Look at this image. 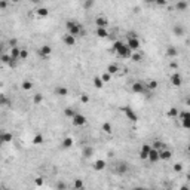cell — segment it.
<instances>
[{
  "instance_id": "6da1fadb",
  "label": "cell",
  "mask_w": 190,
  "mask_h": 190,
  "mask_svg": "<svg viewBox=\"0 0 190 190\" xmlns=\"http://www.w3.org/2000/svg\"><path fill=\"white\" fill-rule=\"evenodd\" d=\"M113 49H115L116 55L120 57V58H131V55H132V50L126 46L123 42H120V40L113 43Z\"/></svg>"
},
{
  "instance_id": "7a4b0ae2",
  "label": "cell",
  "mask_w": 190,
  "mask_h": 190,
  "mask_svg": "<svg viewBox=\"0 0 190 190\" xmlns=\"http://www.w3.org/2000/svg\"><path fill=\"white\" fill-rule=\"evenodd\" d=\"M66 28H67V34H70L73 37L79 36V34H85V30L82 28V25L77 21H67Z\"/></svg>"
},
{
  "instance_id": "3957f363",
  "label": "cell",
  "mask_w": 190,
  "mask_h": 190,
  "mask_svg": "<svg viewBox=\"0 0 190 190\" xmlns=\"http://www.w3.org/2000/svg\"><path fill=\"white\" fill-rule=\"evenodd\" d=\"M128 169H129L128 163L123 162V160H119V162H116V163H115V172H116V174H119V175L126 174V172H128Z\"/></svg>"
},
{
  "instance_id": "277c9868",
  "label": "cell",
  "mask_w": 190,
  "mask_h": 190,
  "mask_svg": "<svg viewBox=\"0 0 190 190\" xmlns=\"http://www.w3.org/2000/svg\"><path fill=\"white\" fill-rule=\"evenodd\" d=\"M122 111L126 115V117H128L129 120H132V122H137L138 120V115L131 108V107H128V106H125V107H122Z\"/></svg>"
},
{
  "instance_id": "5b68a950",
  "label": "cell",
  "mask_w": 190,
  "mask_h": 190,
  "mask_svg": "<svg viewBox=\"0 0 190 190\" xmlns=\"http://www.w3.org/2000/svg\"><path fill=\"white\" fill-rule=\"evenodd\" d=\"M71 122H73L74 126H83V125L86 123V117H85L83 115H79V113H76V115L73 116V119H71Z\"/></svg>"
},
{
  "instance_id": "8992f818",
  "label": "cell",
  "mask_w": 190,
  "mask_h": 190,
  "mask_svg": "<svg viewBox=\"0 0 190 190\" xmlns=\"http://www.w3.org/2000/svg\"><path fill=\"white\" fill-rule=\"evenodd\" d=\"M132 92L134 94H143L144 91H146V85L143 83V82H135V83H132Z\"/></svg>"
},
{
  "instance_id": "52a82bcc",
  "label": "cell",
  "mask_w": 190,
  "mask_h": 190,
  "mask_svg": "<svg viewBox=\"0 0 190 190\" xmlns=\"http://www.w3.org/2000/svg\"><path fill=\"white\" fill-rule=\"evenodd\" d=\"M95 24H97V28H107L108 19L104 18V17H97L95 18Z\"/></svg>"
},
{
  "instance_id": "ba28073f",
  "label": "cell",
  "mask_w": 190,
  "mask_h": 190,
  "mask_svg": "<svg viewBox=\"0 0 190 190\" xmlns=\"http://www.w3.org/2000/svg\"><path fill=\"white\" fill-rule=\"evenodd\" d=\"M172 156V151L168 150V149H163V150H159V160H169Z\"/></svg>"
},
{
  "instance_id": "9c48e42d",
  "label": "cell",
  "mask_w": 190,
  "mask_h": 190,
  "mask_svg": "<svg viewBox=\"0 0 190 190\" xmlns=\"http://www.w3.org/2000/svg\"><path fill=\"white\" fill-rule=\"evenodd\" d=\"M50 52H52V48H50L49 45H43L40 49H39V55L42 58H48L50 55Z\"/></svg>"
},
{
  "instance_id": "30bf717a",
  "label": "cell",
  "mask_w": 190,
  "mask_h": 190,
  "mask_svg": "<svg viewBox=\"0 0 190 190\" xmlns=\"http://www.w3.org/2000/svg\"><path fill=\"white\" fill-rule=\"evenodd\" d=\"M147 159H149L151 163L158 162V160H159V150H156V149H151V150L149 151V156H147Z\"/></svg>"
},
{
  "instance_id": "8fae6325",
  "label": "cell",
  "mask_w": 190,
  "mask_h": 190,
  "mask_svg": "<svg viewBox=\"0 0 190 190\" xmlns=\"http://www.w3.org/2000/svg\"><path fill=\"white\" fill-rule=\"evenodd\" d=\"M171 83H172V86H181V83H183L181 74L180 73H174L171 76Z\"/></svg>"
},
{
  "instance_id": "7c38bea8",
  "label": "cell",
  "mask_w": 190,
  "mask_h": 190,
  "mask_svg": "<svg viewBox=\"0 0 190 190\" xmlns=\"http://www.w3.org/2000/svg\"><path fill=\"white\" fill-rule=\"evenodd\" d=\"M126 46H128L131 50H138V49H140V40H138V39H128Z\"/></svg>"
},
{
  "instance_id": "4fadbf2b",
  "label": "cell",
  "mask_w": 190,
  "mask_h": 190,
  "mask_svg": "<svg viewBox=\"0 0 190 190\" xmlns=\"http://www.w3.org/2000/svg\"><path fill=\"white\" fill-rule=\"evenodd\" d=\"M19 48L18 46H12V49H10V54H9V57H10V59H14V61H19Z\"/></svg>"
},
{
  "instance_id": "5bb4252c",
  "label": "cell",
  "mask_w": 190,
  "mask_h": 190,
  "mask_svg": "<svg viewBox=\"0 0 190 190\" xmlns=\"http://www.w3.org/2000/svg\"><path fill=\"white\" fill-rule=\"evenodd\" d=\"M106 167H107V163H106L104 159H98V160L94 162V169L95 171H103Z\"/></svg>"
},
{
  "instance_id": "9a60e30c",
  "label": "cell",
  "mask_w": 190,
  "mask_h": 190,
  "mask_svg": "<svg viewBox=\"0 0 190 190\" xmlns=\"http://www.w3.org/2000/svg\"><path fill=\"white\" fill-rule=\"evenodd\" d=\"M94 153H95V150H94V147H91V146H85L83 150H82V155H83L85 158H92Z\"/></svg>"
},
{
  "instance_id": "2e32d148",
  "label": "cell",
  "mask_w": 190,
  "mask_h": 190,
  "mask_svg": "<svg viewBox=\"0 0 190 190\" xmlns=\"http://www.w3.org/2000/svg\"><path fill=\"white\" fill-rule=\"evenodd\" d=\"M62 40H64V43H66L67 46H73V45L76 43V37H73V36H70V34H64Z\"/></svg>"
},
{
  "instance_id": "e0dca14e",
  "label": "cell",
  "mask_w": 190,
  "mask_h": 190,
  "mask_svg": "<svg viewBox=\"0 0 190 190\" xmlns=\"http://www.w3.org/2000/svg\"><path fill=\"white\" fill-rule=\"evenodd\" d=\"M12 140H14V135H12L10 132H6V131L2 132V141H3V144L5 143H10Z\"/></svg>"
},
{
  "instance_id": "ac0fdd59",
  "label": "cell",
  "mask_w": 190,
  "mask_h": 190,
  "mask_svg": "<svg viewBox=\"0 0 190 190\" xmlns=\"http://www.w3.org/2000/svg\"><path fill=\"white\" fill-rule=\"evenodd\" d=\"M172 31H174V34L175 36H184V27H183V25H174V28H172Z\"/></svg>"
},
{
  "instance_id": "d6986e66",
  "label": "cell",
  "mask_w": 190,
  "mask_h": 190,
  "mask_svg": "<svg viewBox=\"0 0 190 190\" xmlns=\"http://www.w3.org/2000/svg\"><path fill=\"white\" fill-rule=\"evenodd\" d=\"M178 113H180V111H178V108H177V107H171V108L167 111V116L171 117V119H175L177 116H178Z\"/></svg>"
},
{
  "instance_id": "ffe728a7",
  "label": "cell",
  "mask_w": 190,
  "mask_h": 190,
  "mask_svg": "<svg viewBox=\"0 0 190 190\" xmlns=\"http://www.w3.org/2000/svg\"><path fill=\"white\" fill-rule=\"evenodd\" d=\"M73 189H74V190H83V189H85L83 180H80V178H76V180H74V183H73Z\"/></svg>"
},
{
  "instance_id": "44dd1931",
  "label": "cell",
  "mask_w": 190,
  "mask_h": 190,
  "mask_svg": "<svg viewBox=\"0 0 190 190\" xmlns=\"http://www.w3.org/2000/svg\"><path fill=\"white\" fill-rule=\"evenodd\" d=\"M178 55V49L177 48H174V46H169L168 49H167V57H169V58H174V57H177Z\"/></svg>"
},
{
  "instance_id": "7402d4cb",
  "label": "cell",
  "mask_w": 190,
  "mask_h": 190,
  "mask_svg": "<svg viewBox=\"0 0 190 190\" xmlns=\"http://www.w3.org/2000/svg\"><path fill=\"white\" fill-rule=\"evenodd\" d=\"M110 76H113V74H116V73H119V66L117 64H110L108 67H107V70H106Z\"/></svg>"
},
{
  "instance_id": "603a6c76",
  "label": "cell",
  "mask_w": 190,
  "mask_h": 190,
  "mask_svg": "<svg viewBox=\"0 0 190 190\" xmlns=\"http://www.w3.org/2000/svg\"><path fill=\"white\" fill-rule=\"evenodd\" d=\"M43 141H45V138H43L42 134H36V135L33 137V144H36V146L43 144Z\"/></svg>"
},
{
  "instance_id": "cb8c5ba5",
  "label": "cell",
  "mask_w": 190,
  "mask_h": 190,
  "mask_svg": "<svg viewBox=\"0 0 190 190\" xmlns=\"http://www.w3.org/2000/svg\"><path fill=\"white\" fill-rule=\"evenodd\" d=\"M95 34L99 37V39H106V37H108V31H107V28H97Z\"/></svg>"
},
{
  "instance_id": "d4e9b609",
  "label": "cell",
  "mask_w": 190,
  "mask_h": 190,
  "mask_svg": "<svg viewBox=\"0 0 190 190\" xmlns=\"http://www.w3.org/2000/svg\"><path fill=\"white\" fill-rule=\"evenodd\" d=\"M55 92L58 95H61V97H67L68 95V89H67V88H64V86H58L57 89H55Z\"/></svg>"
},
{
  "instance_id": "484cf974",
  "label": "cell",
  "mask_w": 190,
  "mask_h": 190,
  "mask_svg": "<svg viewBox=\"0 0 190 190\" xmlns=\"http://www.w3.org/2000/svg\"><path fill=\"white\" fill-rule=\"evenodd\" d=\"M0 106H10V99L5 94H0Z\"/></svg>"
},
{
  "instance_id": "4316f807",
  "label": "cell",
  "mask_w": 190,
  "mask_h": 190,
  "mask_svg": "<svg viewBox=\"0 0 190 190\" xmlns=\"http://www.w3.org/2000/svg\"><path fill=\"white\" fill-rule=\"evenodd\" d=\"M73 138L71 137H67V138H64V141H62V147L64 149H70L71 146H73Z\"/></svg>"
},
{
  "instance_id": "83f0119b",
  "label": "cell",
  "mask_w": 190,
  "mask_h": 190,
  "mask_svg": "<svg viewBox=\"0 0 190 190\" xmlns=\"http://www.w3.org/2000/svg\"><path fill=\"white\" fill-rule=\"evenodd\" d=\"M36 14L39 17H48L49 10H48V8H39V9H36Z\"/></svg>"
},
{
  "instance_id": "f1b7e54d",
  "label": "cell",
  "mask_w": 190,
  "mask_h": 190,
  "mask_svg": "<svg viewBox=\"0 0 190 190\" xmlns=\"http://www.w3.org/2000/svg\"><path fill=\"white\" fill-rule=\"evenodd\" d=\"M94 86H95V88H98V89H101V88L104 86V83H103V80H101V77L95 76V77H94Z\"/></svg>"
},
{
  "instance_id": "f546056e",
  "label": "cell",
  "mask_w": 190,
  "mask_h": 190,
  "mask_svg": "<svg viewBox=\"0 0 190 190\" xmlns=\"http://www.w3.org/2000/svg\"><path fill=\"white\" fill-rule=\"evenodd\" d=\"M187 6H189V3H187V2H183V0H181V2H177V5H175V8L178 9V10H186Z\"/></svg>"
},
{
  "instance_id": "4dcf8cb0",
  "label": "cell",
  "mask_w": 190,
  "mask_h": 190,
  "mask_svg": "<svg viewBox=\"0 0 190 190\" xmlns=\"http://www.w3.org/2000/svg\"><path fill=\"white\" fill-rule=\"evenodd\" d=\"M21 86H22V89H24V91H30L31 88H33V83H31L30 80H24Z\"/></svg>"
},
{
  "instance_id": "1f68e13d",
  "label": "cell",
  "mask_w": 190,
  "mask_h": 190,
  "mask_svg": "<svg viewBox=\"0 0 190 190\" xmlns=\"http://www.w3.org/2000/svg\"><path fill=\"white\" fill-rule=\"evenodd\" d=\"M64 115L67 116V117H70V119H73V116L76 115V111L71 108V107H67L66 110H64Z\"/></svg>"
},
{
  "instance_id": "d6a6232c",
  "label": "cell",
  "mask_w": 190,
  "mask_h": 190,
  "mask_svg": "<svg viewBox=\"0 0 190 190\" xmlns=\"http://www.w3.org/2000/svg\"><path fill=\"white\" fill-rule=\"evenodd\" d=\"M101 80H103V83H108V82L111 80V76H110L107 71H104L103 74H101Z\"/></svg>"
},
{
  "instance_id": "836d02e7",
  "label": "cell",
  "mask_w": 190,
  "mask_h": 190,
  "mask_svg": "<svg viewBox=\"0 0 190 190\" xmlns=\"http://www.w3.org/2000/svg\"><path fill=\"white\" fill-rule=\"evenodd\" d=\"M131 59H132L134 62H140V61L143 59V55H141L140 52H137V54H132V55H131Z\"/></svg>"
},
{
  "instance_id": "e575fe53",
  "label": "cell",
  "mask_w": 190,
  "mask_h": 190,
  "mask_svg": "<svg viewBox=\"0 0 190 190\" xmlns=\"http://www.w3.org/2000/svg\"><path fill=\"white\" fill-rule=\"evenodd\" d=\"M33 101H34V104H40L42 101H43V95L42 94H36L33 97Z\"/></svg>"
},
{
  "instance_id": "d590c367",
  "label": "cell",
  "mask_w": 190,
  "mask_h": 190,
  "mask_svg": "<svg viewBox=\"0 0 190 190\" xmlns=\"http://www.w3.org/2000/svg\"><path fill=\"white\" fill-rule=\"evenodd\" d=\"M103 131H104L106 134H111V125H110L108 122H104V123H103Z\"/></svg>"
},
{
  "instance_id": "8d00e7d4",
  "label": "cell",
  "mask_w": 190,
  "mask_h": 190,
  "mask_svg": "<svg viewBox=\"0 0 190 190\" xmlns=\"http://www.w3.org/2000/svg\"><path fill=\"white\" fill-rule=\"evenodd\" d=\"M28 58V50L27 49H21L19 50V59H27Z\"/></svg>"
},
{
  "instance_id": "74e56055",
  "label": "cell",
  "mask_w": 190,
  "mask_h": 190,
  "mask_svg": "<svg viewBox=\"0 0 190 190\" xmlns=\"http://www.w3.org/2000/svg\"><path fill=\"white\" fill-rule=\"evenodd\" d=\"M0 61H2L3 64H9V62H10V57L6 55V54H3V55H0Z\"/></svg>"
},
{
  "instance_id": "f35d334b",
  "label": "cell",
  "mask_w": 190,
  "mask_h": 190,
  "mask_svg": "<svg viewBox=\"0 0 190 190\" xmlns=\"http://www.w3.org/2000/svg\"><path fill=\"white\" fill-rule=\"evenodd\" d=\"M146 86L149 88V89H156V88H158V82L156 80H150Z\"/></svg>"
},
{
  "instance_id": "ab89813d",
  "label": "cell",
  "mask_w": 190,
  "mask_h": 190,
  "mask_svg": "<svg viewBox=\"0 0 190 190\" xmlns=\"http://www.w3.org/2000/svg\"><path fill=\"white\" fill-rule=\"evenodd\" d=\"M57 189H58V190H67V186H66L64 181H58V183H57Z\"/></svg>"
},
{
  "instance_id": "60d3db41",
  "label": "cell",
  "mask_w": 190,
  "mask_h": 190,
  "mask_svg": "<svg viewBox=\"0 0 190 190\" xmlns=\"http://www.w3.org/2000/svg\"><path fill=\"white\" fill-rule=\"evenodd\" d=\"M80 101H82L83 104L89 103V95H88V94H82V97H80Z\"/></svg>"
},
{
  "instance_id": "b9f144b4",
  "label": "cell",
  "mask_w": 190,
  "mask_h": 190,
  "mask_svg": "<svg viewBox=\"0 0 190 190\" xmlns=\"http://www.w3.org/2000/svg\"><path fill=\"white\" fill-rule=\"evenodd\" d=\"M151 150V146H149V144H144L143 146V149H141V153H146V155H149V151Z\"/></svg>"
},
{
  "instance_id": "7bdbcfd3",
  "label": "cell",
  "mask_w": 190,
  "mask_h": 190,
  "mask_svg": "<svg viewBox=\"0 0 190 190\" xmlns=\"http://www.w3.org/2000/svg\"><path fill=\"white\" fill-rule=\"evenodd\" d=\"M160 147H163V144H162V141H159V140H156V141L153 143V147H151V149H156V150H159Z\"/></svg>"
},
{
  "instance_id": "ee69618b",
  "label": "cell",
  "mask_w": 190,
  "mask_h": 190,
  "mask_svg": "<svg viewBox=\"0 0 190 190\" xmlns=\"http://www.w3.org/2000/svg\"><path fill=\"white\" fill-rule=\"evenodd\" d=\"M181 122H183V128H186V129L190 128V119H183Z\"/></svg>"
},
{
  "instance_id": "f6af8a7d",
  "label": "cell",
  "mask_w": 190,
  "mask_h": 190,
  "mask_svg": "<svg viewBox=\"0 0 190 190\" xmlns=\"http://www.w3.org/2000/svg\"><path fill=\"white\" fill-rule=\"evenodd\" d=\"M94 6V2H92V0H89V2H85L83 3V8L85 9H89V8H92Z\"/></svg>"
},
{
  "instance_id": "bcb514c9",
  "label": "cell",
  "mask_w": 190,
  "mask_h": 190,
  "mask_svg": "<svg viewBox=\"0 0 190 190\" xmlns=\"http://www.w3.org/2000/svg\"><path fill=\"white\" fill-rule=\"evenodd\" d=\"M183 169V165H181V163H175V165H174V171L175 172H180Z\"/></svg>"
},
{
  "instance_id": "7dc6e473",
  "label": "cell",
  "mask_w": 190,
  "mask_h": 190,
  "mask_svg": "<svg viewBox=\"0 0 190 190\" xmlns=\"http://www.w3.org/2000/svg\"><path fill=\"white\" fill-rule=\"evenodd\" d=\"M34 183H36V186H42L43 184V178H40V177H39V178L34 180Z\"/></svg>"
},
{
  "instance_id": "c3c4849f",
  "label": "cell",
  "mask_w": 190,
  "mask_h": 190,
  "mask_svg": "<svg viewBox=\"0 0 190 190\" xmlns=\"http://www.w3.org/2000/svg\"><path fill=\"white\" fill-rule=\"evenodd\" d=\"M8 5H9L8 2H0V9H6V8H8Z\"/></svg>"
},
{
  "instance_id": "681fc988",
  "label": "cell",
  "mask_w": 190,
  "mask_h": 190,
  "mask_svg": "<svg viewBox=\"0 0 190 190\" xmlns=\"http://www.w3.org/2000/svg\"><path fill=\"white\" fill-rule=\"evenodd\" d=\"M3 48H5L3 43H0V55H3Z\"/></svg>"
},
{
  "instance_id": "f907efd6",
  "label": "cell",
  "mask_w": 190,
  "mask_h": 190,
  "mask_svg": "<svg viewBox=\"0 0 190 190\" xmlns=\"http://www.w3.org/2000/svg\"><path fill=\"white\" fill-rule=\"evenodd\" d=\"M2 132H3V129H0V146L3 144V141H2Z\"/></svg>"
},
{
  "instance_id": "816d5d0a",
  "label": "cell",
  "mask_w": 190,
  "mask_h": 190,
  "mask_svg": "<svg viewBox=\"0 0 190 190\" xmlns=\"http://www.w3.org/2000/svg\"><path fill=\"white\" fill-rule=\"evenodd\" d=\"M171 67H172V68H177V62H171Z\"/></svg>"
},
{
  "instance_id": "f5cc1de1",
  "label": "cell",
  "mask_w": 190,
  "mask_h": 190,
  "mask_svg": "<svg viewBox=\"0 0 190 190\" xmlns=\"http://www.w3.org/2000/svg\"><path fill=\"white\" fill-rule=\"evenodd\" d=\"M132 190H144V189H143V187H134Z\"/></svg>"
},
{
  "instance_id": "db71d44e",
  "label": "cell",
  "mask_w": 190,
  "mask_h": 190,
  "mask_svg": "<svg viewBox=\"0 0 190 190\" xmlns=\"http://www.w3.org/2000/svg\"><path fill=\"white\" fill-rule=\"evenodd\" d=\"M181 190H189V187H187V186H183V187H181Z\"/></svg>"
},
{
  "instance_id": "11a10c76",
  "label": "cell",
  "mask_w": 190,
  "mask_h": 190,
  "mask_svg": "<svg viewBox=\"0 0 190 190\" xmlns=\"http://www.w3.org/2000/svg\"><path fill=\"white\" fill-rule=\"evenodd\" d=\"M2 190H10V189H8V187H3V189H2Z\"/></svg>"
},
{
  "instance_id": "9f6ffc18",
  "label": "cell",
  "mask_w": 190,
  "mask_h": 190,
  "mask_svg": "<svg viewBox=\"0 0 190 190\" xmlns=\"http://www.w3.org/2000/svg\"><path fill=\"white\" fill-rule=\"evenodd\" d=\"M2 189H3V186H2V184H0V190H2Z\"/></svg>"
},
{
  "instance_id": "6f0895ef",
  "label": "cell",
  "mask_w": 190,
  "mask_h": 190,
  "mask_svg": "<svg viewBox=\"0 0 190 190\" xmlns=\"http://www.w3.org/2000/svg\"><path fill=\"white\" fill-rule=\"evenodd\" d=\"M144 190H151V189H144Z\"/></svg>"
}]
</instances>
